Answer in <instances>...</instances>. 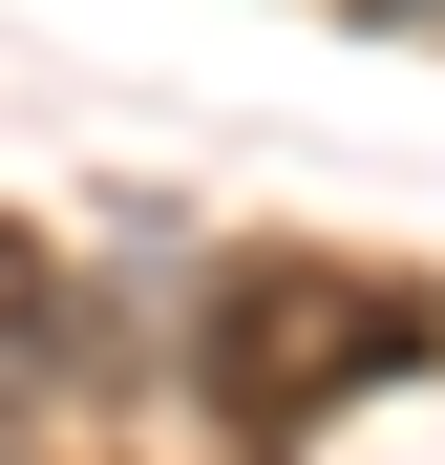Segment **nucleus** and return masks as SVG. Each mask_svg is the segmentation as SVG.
Returning a JSON list of instances; mask_svg holds the SVG:
<instances>
[{
  "label": "nucleus",
  "mask_w": 445,
  "mask_h": 465,
  "mask_svg": "<svg viewBox=\"0 0 445 465\" xmlns=\"http://www.w3.org/2000/svg\"><path fill=\"white\" fill-rule=\"evenodd\" d=\"M382 360H403V296L339 275V254H234V275H212V318H191V381H212V423H234V444H297L319 402H360Z\"/></svg>",
  "instance_id": "obj_1"
},
{
  "label": "nucleus",
  "mask_w": 445,
  "mask_h": 465,
  "mask_svg": "<svg viewBox=\"0 0 445 465\" xmlns=\"http://www.w3.org/2000/svg\"><path fill=\"white\" fill-rule=\"evenodd\" d=\"M64 360H86V296H64V254H43L22 212H0V402H43Z\"/></svg>",
  "instance_id": "obj_2"
},
{
  "label": "nucleus",
  "mask_w": 445,
  "mask_h": 465,
  "mask_svg": "<svg viewBox=\"0 0 445 465\" xmlns=\"http://www.w3.org/2000/svg\"><path fill=\"white\" fill-rule=\"evenodd\" d=\"M403 22H445V0H403Z\"/></svg>",
  "instance_id": "obj_3"
}]
</instances>
